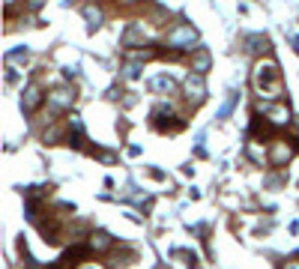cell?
Returning <instances> with one entry per match:
<instances>
[{
    "instance_id": "1",
    "label": "cell",
    "mask_w": 299,
    "mask_h": 269,
    "mask_svg": "<svg viewBox=\"0 0 299 269\" xmlns=\"http://www.w3.org/2000/svg\"><path fill=\"white\" fill-rule=\"evenodd\" d=\"M255 87L261 90V96L282 99V75H279V66H276V63H261V66L255 69Z\"/></svg>"
},
{
    "instance_id": "2",
    "label": "cell",
    "mask_w": 299,
    "mask_h": 269,
    "mask_svg": "<svg viewBox=\"0 0 299 269\" xmlns=\"http://www.w3.org/2000/svg\"><path fill=\"white\" fill-rule=\"evenodd\" d=\"M195 39H198V33H195L189 24H180V27H174V30L168 33V45H174V48H192Z\"/></svg>"
},
{
    "instance_id": "3",
    "label": "cell",
    "mask_w": 299,
    "mask_h": 269,
    "mask_svg": "<svg viewBox=\"0 0 299 269\" xmlns=\"http://www.w3.org/2000/svg\"><path fill=\"white\" fill-rule=\"evenodd\" d=\"M21 105H24V111H27V114H33V111H36V108L42 105V93H39V87H30V90L24 93Z\"/></svg>"
},
{
    "instance_id": "4",
    "label": "cell",
    "mask_w": 299,
    "mask_h": 269,
    "mask_svg": "<svg viewBox=\"0 0 299 269\" xmlns=\"http://www.w3.org/2000/svg\"><path fill=\"white\" fill-rule=\"evenodd\" d=\"M186 90H189V99H195V102H201L204 99V81H201V75H189V81H186Z\"/></svg>"
},
{
    "instance_id": "5",
    "label": "cell",
    "mask_w": 299,
    "mask_h": 269,
    "mask_svg": "<svg viewBox=\"0 0 299 269\" xmlns=\"http://www.w3.org/2000/svg\"><path fill=\"white\" fill-rule=\"evenodd\" d=\"M72 99H75V93H69V90H54V93H48V102H51L54 108H66V105H72Z\"/></svg>"
},
{
    "instance_id": "6",
    "label": "cell",
    "mask_w": 299,
    "mask_h": 269,
    "mask_svg": "<svg viewBox=\"0 0 299 269\" xmlns=\"http://www.w3.org/2000/svg\"><path fill=\"white\" fill-rule=\"evenodd\" d=\"M207 69H210V51H207V48H198V51H195V72L204 75Z\"/></svg>"
},
{
    "instance_id": "7",
    "label": "cell",
    "mask_w": 299,
    "mask_h": 269,
    "mask_svg": "<svg viewBox=\"0 0 299 269\" xmlns=\"http://www.w3.org/2000/svg\"><path fill=\"white\" fill-rule=\"evenodd\" d=\"M267 114H270V120H273L276 126H282V123H288V120H291V114H288L285 108H270V105H267Z\"/></svg>"
},
{
    "instance_id": "8",
    "label": "cell",
    "mask_w": 299,
    "mask_h": 269,
    "mask_svg": "<svg viewBox=\"0 0 299 269\" xmlns=\"http://www.w3.org/2000/svg\"><path fill=\"white\" fill-rule=\"evenodd\" d=\"M249 42H252V45H249L252 51H267V48H270V39H267V36H261V33L249 36Z\"/></svg>"
},
{
    "instance_id": "9",
    "label": "cell",
    "mask_w": 299,
    "mask_h": 269,
    "mask_svg": "<svg viewBox=\"0 0 299 269\" xmlns=\"http://www.w3.org/2000/svg\"><path fill=\"white\" fill-rule=\"evenodd\" d=\"M150 87H153V90H162V93H165V90L171 93V90H174V81H171V78H165V75H159V78H153V81H150Z\"/></svg>"
},
{
    "instance_id": "10",
    "label": "cell",
    "mask_w": 299,
    "mask_h": 269,
    "mask_svg": "<svg viewBox=\"0 0 299 269\" xmlns=\"http://www.w3.org/2000/svg\"><path fill=\"white\" fill-rule=\"evenodd\" d=\"M90 246H93V249H105V246H111V237H108V234H93Z\"/></svg>"
},
{
    "instance_id": "11",
    "label": "cell",
    "mask_w": 299,
    "mask_h": 269,
    "mask_svg": "<svg viewBox=\"0 0 299 269\" xmlns=\"http://www.w3.org/2000/svg\"><path fill=\"white\" fill-rule=\"evenodd\" d=\"M87 18H90V30H96V27L102 24V15H99V12H93V9H87Z\"/></svg>"
},
{
    "instance_id": "12",
    "label": "cell",
    "mask_w": 299,
    "mask_h": 269,
    "mask_svg": "<svg viewBox=\"0 0 299 269\" xmlns=\"http://www.w3.org/2000/svg\"><path fill=\"white\" fill-rule=\"evenodd\" d=\"M288 269H299V267H288Z\"/></svg>"
}]
</instances>
